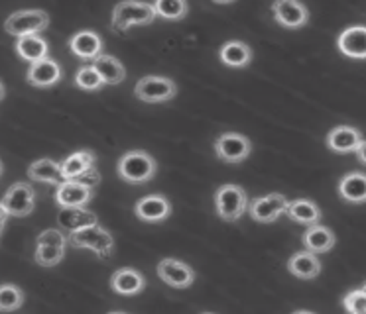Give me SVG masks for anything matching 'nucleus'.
I'll return each mask as SVG.
<instances>
[{
  "label": "nucleus",
  "instance_id": "1",
  "mask_svg": "<svg viewBox=\"0 0 366 314\" xmlns=\"http://www.w3.org/2000/svg\"><path fill=\"white\" fill-rule=\"evenodd\" d=\"M117 171H119L120 179L127 181L130 185H144V183H150L156 177L158 163L148 151L132 149V151H127L120 157Z\"/></svg>",
  "mask_w": 366,
  "mask_h": 314
},
{
  "label": "nucleus",
  "instance_id": "2",
  "mask_svg": "<svg viewBox=\"0 0 366 314\" xmlns=\"http://www.w3.org/2000/svg\"><path fill=\"white\" fill-rule=\"evenodd\" d=\"M158 18L154 4L150 2H120L112 8L111 28L124 31L132 26H148Z\"/></svg>",
  "mask_w": 366,
  "mask_h": 314
},
{
  "label": "nucleus",
  "instance_id": "3",
  "mask_svg": "<svg viewBox=\"0 0 366 314\" xmlns=\"http://www.w3.org/2000/svg\"><path fill=\"white\" fill-rule=\"evenodd\" d=\"M248 195L247 191L239 185H223L215 193V212L217 216L227 222H237L242 218V214L248 212Z\"/></svg>",
  "mask_w": 366,
  "mask_h": 314
},
{
  "label": "nucleus",
  "instance_id": "4",
  "mask_svg": "<svg viewBox=\"0 0 366 314\" xmlns=\"http://www.w3.org/2000/svg\"><path fill=\"white\" fill-rule=\"evenodd\" d=\"M69 245L79 248V250L95 251L99 258L107 259L111 258L112 250H114V238L109 230L95 224V226L83 228L75 234H69Z\"/></svg>",
  "mask_w": 366,
  "mask_h": 314
},
{
  "label": "nucleus",
  "instance_id": "5",
  "mask_svg": "<svg viewBox=\"0 0 366 314\" xmlns=\"http://www.w3.org/2000/svg\"><path fill=\"white\" fill-rule=\"evenodd\" d=\"M48 26V12H44V10H18L6 18L4 31L20 39L26 38V36H40Z\"/></svg>",
  "mask_w": 366,
  "mask_h": 314
},
{
  "label": "nucleus",
  "instance_id": "6",
  "mask_svg": "<svg viewBox=\"0 0 366 314\" xmlns=\"http://www.w3.org/2000/svg\"><path fill=\"white\" fill-rule=\"evenodd\" d=\"M4 211L9 216H16V218H22V216H28L32 214L34 208H36V191L30 183L26 181H18L12 187L6 191L4 198L0 201Z\"/></svg>",
  "mask_w": 366,
  "mask_h": 314
},
{
  "label": "nucleus",
  "instance_id": "7",
  "mask_svg": "<svg viewBox=\"0 0 366 314\" xmlns=\"http://www.w3.org/2000/svg\"><path fill=\"white\" fill-rule=\"evenodd\" d=\"M134 94L142 102L158 104V102H167L175 98L177 85H175L172 78L159 77V75H150V77H144L136 83Z\"/></svg>",
  "mask_w": 366,
  "mask_h": 314
},
{
  "label": "nucleus",
  "instance_id": "8",
  "mask_svg": "<svg viewBox=\"0 0 366 314\" xmlns=\"http://www.w3.org/2000/svg\"><path fill=\"white\" fill-rule=\"evenodd\" d=\"M252 151V143L239 132H227L215 141V153L224 163H242Z\"/></svg>",
  "mask_w": 366,
  "mask_h": 314
},
{
  "label": "nucleus",
  "instance_id": "9",
  "mask_svg": "<svg viewBox=\"0 0 366 314\" xmlns=\"http://www.w3.org/2000/svg\"><path fill=\"white\" fill-rule=\"evenodd\" d=\"M287 204H290V201H287L286 196L280 195V193H270V195L258 196L254 201H250L248 214L256 222L270 224V222H276L282 214H286Z\"/></svg>",
  "mask_w": 366,
  "mask_h": 314
},
{
  "label": "nucleus",
  "instance_id": "10",
  "mask_svg": "<svg viewBox=\"0 0 366 314\" xmlns=\"http://www.w3.org/2000/svg\"><path fill=\"white\" fill-rule=\"evenodd\" d=\"M158 277L174 289H187L195 281V271L179 259L166 258L158 263Z\"/></svg>",
  "mask_w": 366,
  "mask_h": 314
},
{
  "label": "nucleus",
  "instance_id": "11",
  "mask_svg": "<svg viewBox=\"0 0 366 314\" xmlns=\"http://www.w3.org/2000/svg\"><path fill=\"white\" fill-rule=\"evenodd\" d=\"M272 14L274 20L284 26V28H303L310 22V10L303 2L297 0H278L272 4Z\"/></svg>",
  "mask_w": 366,
  "mask_h": 314
},
{
  "label": "nucleus",
  "instance_id": "12",
  "mask_svg": "<svg viewBox=\"0 0 366 314\" xmlns=\"http://www.w3.org/2000/svg\"><path fill=\"white\" fill-rule=\"evenodd\" d=\"M56 203L59 208H85V204L93 198V188L79 181H64L56 188Z\"/></svg>",
  "mask_w": 366,
  "mask_h": 314
},
{
  "label": "nucleus",
  "instance_id": "13",
  "mask_svg": "<svg viewBox=\"0 0 366 314\" xmlns=\"http://www.w3.org/2000/svg\"><path fill=\"white\" fill-rule=\"evenodd\" d=\"M103 38L93 30H81L69 39L71 54L83 61H95L99 55H103Z\"/></svg>",
  "mask_w": 366,
  "mask_h": 314
},
{
  "label": "nucleus",
  "instance_id": "14",
  "mask_svg": "<svg viewBox=\"0 0 366 314\" xmlns=\"http://www.w3.org/2000/svg\"><path fill=\"white\" fill-rule=\"evenodd\" d=\"M26 81L32 86H38V88L54 86L61 81V67H59V63L56 59L46 57V59H41V61L34 63V65L28 67Z\"/></svg>",
  "mask_w": 366,
  "mask_h": 314
},
{
  "label": "nucleus",
  "instance_id": "15",
  "mask_svg": "<svg viewBox=\"0 0 366 314\" xmlns=\"http://www.w3.org/2000/svg\"><path fill=\"white\" fill-rule=\"evenodd\" d=\"M136 218L142 222H162L172 214V204L164 195L142 196L134 206Z\"/></svg>",
  "mask_w": 366,
  "mask_h": 314
},
{
  "label": "nucleus",
  "instance_id": "16",
  "mask_svg": "<svg viewBox=\"0 0 366 314\" xmlns=\"http://www.w3.org/2000/svg\"><path fill=\"white\" fill-rule=\"evenodd\" d=\"M362 143V133L352 126H337L327 133V146L337 153H357Z\"/></svg>",
  "mask_w": 366,
  "mask_h": 314
},
{
  "label": "nucleus",
  "instance_id": "17",
  "mask_svg": "<svg viewBox=\"0 0 366 314\" xmlns=\"http://www.w3.org/2000/svg\"><path fill=\"white\" fill-rule=\"evenodd\" d=\"M111 287L117 295L122 297H134L138 293H142L146 287V279L140 271H136L132 267H122L117 269L111 277Z\"/></svg>",
  "mask_w": 366,
  "mask_h": 314
},
{
  "label": "nucleus",
  "instance_id": "18",
  "mask_svg": "<svg viewBox=\"0 0 366 314\" xmlns=\"http://www.w3.org/2000/svg\"><path fill=\"white\" fill-rule=\"evenodd\" d=\"M337 46L350 59H366V26H350L341 31Z\"/></svg>",
  "mask_w": 366,
  "mask_h": 314
},
{
  "label": "nucleus",
  "instance_id": "19",
  "mask_svg": "<svg viewBox=\"0 0 366 314\" xmlns=\"http://www.w3.org/2000/svg\"><path fill=\"white\" fill-rule=\"evenodd\" d=\"M287 271L297 279H315L321 273V261L311 251H297L287 259Z\"/></svg>",
  "mask_w": 366,
  "mask_h": 314
},
{
  "label": "nucleus",
  "instance_id": "20",
  "mask_svg": "<svg viewBox=\"0 0 366 314\" xmlns=\"http://www.w3.org/2000/svg\"><path fill=\"white\" fill-rule=\"evenodd\" d=\"M91 167H95V153L89 149H81V151H75L61 161V177H64V181H77Z\"/></svg>",
  "mask_w": 366,
  "mask_h": 314
},
{
  "label": "nucleus",
  "instance_id": "21",
  "mask_svg": "<svg viewBox=\"0 0 366 314\" xmlns=\"http://www.w3.org/2000/svg\"><path fill=\"white\" fill-rule=\"evenodd\" d=\"M57 222L69 234H75V232H79L83 228L99 224L95 212L87 211V208H61L59 214H57Z\"/></svg>",
  "mask_w": 366,
  "mask_h": 314
},
{
  "label": "nucleus",
  "instance_id": "22",
  "mask_svg": "<svg viewBox=\"0 0 366 314\" xmlns=\"http://www.w3.org/2000/svg\"><path fill=\"white\" fill-rule=\"evenodd\" d=\"M28 177L32 181H38V183H46V185H54V187H59L64 183V177H61V163H57L49 157H41L38 161H34L28 167Z\"/></svg>",
  "mask_w": 366,
  "mask_h": 314
},
{
  "label": "nucleus",
  "instance_id": "23",
  "mask_svg": "<svg viewBox=\"0 0 366 314\" xmlns=\"http://www.w3.org/2000/svg\"><path fill=\"white\" fill-rule=\"evenodd\" d=\"M335 243H337V238H335L333 230H329L327 226H310L305 230V234H303V245H305V250L311 251V253H327V251H331L335 248Z\"/></svg>",
  "mask_w": 366,
  "mask_h": 314
},
{
  "label": "nucleus",
  "instance_id": "24",
  "mask_svg": "<svg viewBox=\"0 0 366 314\" xmlns=\"http://www.w3.org/2000/svg\"><path fill=\"white\" fill-rule=\"evenodd\" d=\"M91 65H93L97 73L101 75L104 85H120V83L127 78V69H124V65H122L114 55H99Z\"/></svg>",
  "mask_w": 366,
  "mask_h": 314
},
{
  "label": "nucleus",
  "instance_id": "25",
  "mask_svg": "<svg viewBox=\"0 0 366 314\" xmlns=\"http://www.w3.org/2000/svg\"><path fill=\"white\" fill-rule=\"evenodd\" d=\"M287 216L295 220L297 224L303 226H317L321 220V208L317 204L310 201V198H297V201H290L287 204Z\"/></svg>",
  "mask_w": 366,
  "mask_h": 314
},
{
  "label": "nucleus",
  "instance_id": "26",
  "mask_svg": "<svg viewBox=\"0 0 366 314\" xmlns=\"http://www.w3.org/2000/svg\"><path fill=\"white\" fill-rule=\"evenodd\" d=\"M339 195L342 201L352 204L366 203V175L365 173H349L339 183Z\"/></svg>",
  "mask_w": 366,
  "mask_h": 314
},
{
  "label": "nucleus",
  "instance_id": "27",
  "mask_svg": "<svg viewBox=\"0 0 366 314\" xmlns=\"http://www.w3.org/2000/svg\"><path fill=\"white\" fill-rule=\"evenodd\" d=\"M16 54L20 59H24L26 63H34L46 59L49 54L48 41L41 38V36H26L16 41Z\"/></svg>",
  "mask_w": 366,
  "mask_h": 314
},
{
  "label": "nucleus",
  "instance_id": "28",
  "mask_svg": "<svg viewBox=\"0 0 366 314\" xmlns=\"http://www.w3.org/2000/svg\"><path fill=\"white\" fill-rule=\"evenodd\" d=\"M219 57H221V61H223L227 67L242 69V67H248L250 61H252V49H250L244 41H227V44L221 47Z\"/></svg>",
  "mask_w": 366,
  "mask_h": 314
},
{
  "label": "nucleus",
  "instance_id": "29",
  "mask_svg": "<svg viewBox=\"0 0 366 314\" xmlns=\"http://www.w3.org/2000/svg\"><path fill=\"white\" fill-rule=\"evenodd\" d=\"M24 300V290L18 285H10V283L0 285V313H14L22 308Z\"/></svg>",
  "mask_w": 366,
  "mask_h": 314
},
{
  "label": "nucleus",
  "instance_id": "30",
  "mask_svg": "<svg viewBox=\"0 0 366 314\" xmlns=\"http://www.w3.org/2000/svg\"><path fill=\"white\" fill-rule=\"evenodd\" d=\"M154 10L164 20H182L187 16V2L185 0H158L154 2Z\"/></svg>",
  "mask_w": 366,
  "mask_h": 314
},
{
  "label": "nucleus",
  "instance_id": "31",
  "mask_svg": "<svg viewBox=\"0 0 366 314\" xmlns=\"http://www.w3.org/2000/svg\"><path fill=\"white\" fill-rule=\"evenodd\" d=\"M75 85L83 91H101L104 86L103 78L97 73L93 65H83L75 73Z\"/></svg>",
  "mask_w": 366,
  "mask_h": 314
},
{
  "label": "nucleus",
  "instance_id": "32",
  "mask_svg": "<svg viewBox=\"0 0 366 314\" xmlns=\"http://www.w3.org/2000/svg\"><path fill=\"white\" fill-rule=\"evenodd\" d=\"M65 258V248H57V245H36V253L34 259L36 263L41 267H54L57 265L61 259Z\"/></svg>",
  "mask_w": 366,
  "mask_h": 314
},
{
  "label": "nucleus",
  "instance_id": "33",
  "mask_svg": "<svg viewBox=\"0 0 366 314\" xmlns=\"http://www.w3.org/2000/svg\"><path fill=\"white\" fill-rule=\"evenodd\" d=\"M36 245H57V248H67V245H69V236L64 234V230L49 228V230H44V232L38 236Z\"/></svg>",
  "mask_w": 366,
  "mask_h": 314
},
{
  "label": "nucleus",
  "instance_id": "34",
  "mask_svg": "<svg viewBox=\"0 0 366 314\" xmlns=\"http://www.w3.org/2000/svg\"><path fill=\"white\" fill-rule=\"evenodd\" d=\"M342 306L349 314H366V295L360 289L350 290L342 298Z\"/></svg>",
  "mask_w": 366,
  "mask_h": 314
},
{
  "label": "nucleus",
  "instance_id": "35",
  "mask_svg": "<svg viewBox=\"0 0 366 314\" xmlns=\"http://www.w3.org/2000/svg\"><path fill=\"white\" fill-rule=\"evenodd\" d=\"M79 183H83V185H87L89 188H95L99 183H101V175H99V171H97L95 167H91L85 175H81Z\"/></svg>",
  "mask_w": 366,
  "mask_h": 314
},
{
  "label": "nucleus",
  "instance_id": "36",
  "mask_svg": "<svg viewBox=\"0 0 366 314\" xmlns=\"http://www.w3.org/2000/svg\"><path fill=\"white\" fill-rule=\"evenodd\" d=\"M357 157H358V161H360V163L366 165V140H362V143L358 146Z\"/></svg>",
  "mask_w": 366,
  "mask_h": 314
},
{
  "label": "nucleus",
  "instance_id": "37",
  "mask_svg": "<svg viewBox=\"0 0 366 314\" xmlns=\"http://www.w3.org/2000/svg\"><path fill=\"white\" fill-rule=\"evenodd\" d=\"M0 220H2V222H6V220H9V214H6V211H4L2 203H0Z\"/></svg>",
  "mask_w": 366,
  "mask_h": 314
},
{
  "label": "nucleus",
  "instance_id": "38",
  "mask_svg": "<svg viewBox=\"0 0 366 314\" xmlns=\"http://www.w3.org/2000/svg\"><path fill=\"white\" fill-rule=\"evenodd\" d=\"M4 94H6V88H4V83L0 81V101L4 98Z\"/></svg>",
  "mask_w": 366,
  "mask_h": 314
},
{
  "label": "nucleus",
  "instance_id": "39",
  "mask_svg": "<svg viewBox=\"0 0 366 314\" xmlns=\"http://www.w3.org/2000/svg\"><path fill=\"white\" fill-rule=\"evenodd\" d=\"M4 226H6V222H2V220H0V236H2V232H4Z\"/></svg>",
  "mask_w": 366,
  "mask_h": 314
},
{
  "label": "nucleus",
  "instance_id": "40",
  "mask_svg": "<svg viewBox=\"0 0 366 314\" xmlns=\"http://www.w3.org/2000/svg\"><path fill=\"white\" fill-rule=\"evenodd\" d=\"M294 314H315V313H310V310H295Z\"/></svg>",
  "mask_w": 366,
  "mask_h": 314
},
{
  "label": "nucleus",
  "instance_id": "41",
  "mask_svg": "<svg viewBox=\"0 0 366 314\" xmlns=\"http://www.w3.org/2000/svg\"><path fill=\"white\" fill-rule=\"evenodd\" d=\"M2 169H4V165H2V161H0V175H2Z\"/></svg>",
  "mask_w": 366,
  "mask_h": 314
},
{
  "label": "nucleus",
  "instance_id": "42",
  "mask_svg": "<svg viewBox=\"0 0 366 314\" xmlns=\"http://www.w3.org/2000/svg\"><path fill=\"white\" fill-rule=\"evenodd\" d=\"M360 290H362V293H365V295H366V283H365V285H362V289H360Z\"/></svg>",
  "mask_w": 366,
  "mask_h": 314
},
{
  "label": "nucleus",
  "instance_id": "43",
  "mask_svg": "<svg viewBox=\"0 0 366 314\" xmlns=\"http://www.w3.org/2000/svg\"><path fill=\"white\" fill-rule=\"evenodd\" d=\"M109 314H127V313H109Z\"/></svg>",
  "mask_w": 366,
  "mask_h": 314
},
{
  "label": "nucleus",
  "instance_id": "44",
  "mask_svg": "<svg viewBox=\"0 0 366 314\" xmlns=\"http://www.w3.org/2000/svg\"><path fill=\"white\" fill-rule=\"evenodd\" d=\"M203 314H215V313H203Z\"/></svg>",
  "mask_w": 366,
  "mask_h": 314
}]
</instances>
